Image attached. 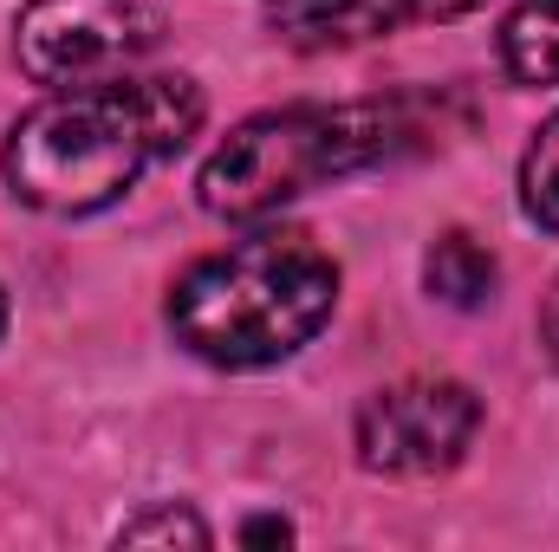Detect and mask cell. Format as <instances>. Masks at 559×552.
Wrapping results in <instances>:
<instances>
[{"label":"cell","instance_id":"1","mask_svg":"<svg viewBox=\"0 0 559 552\" xmlns=\"http://www.w3.org/2000/svg\"><path fill=\"white\" fill-rule=\"evenodd\" d=\"M202 111V85L182 72L66 85L7 131V189L39 215H98L195 137Z\"/></svg>","mask_w":559,"mask_h":552},{"label":"cell","instance_id":"2","mask_svg":"<svg viewBox=\"0 0 559 552\" xmlns=\"http://www.w3.org/2000/svg\"><path fill=\"white\" fill-rule=\"evenodd\" d=\"M338 305V267L319 241L267 228L195 261L169 292V332L182 351L222 371H267L306 351Z\"/></svg>","mask_w":559,"mask_h":552},{"label":"cell","instance_id":"3","mask_svg":"<svg viewBox=\"0 0 559 552\" xmlns=\"http://www.w3.org/2000/svg\"><path fill=\"white\" fill-rule=\"evenodd\" d=\"M417 124L404 105H286V111H261L248 124H235L228 137L215 143V156L195 176V195L215 221H267L286 202L378 169L397 149H411Z\"/></svg>","mask_w":559,"mask_h":552},{"label":"cell","instance_id":"4","mask_svg":"<svg viewBox=\"0 0 559 552\" xmlns=\"http://www.w3.org/2000/svg\"><path fill=\"white\" fill-rule=\"evenodd\" d=\"M163 46L156 0H26L13 20V52L33 85H92L131 72Z\"/></svg>","mask_w":559,"mask_h":552},{"label":"cell","instance_id":"5","mask_svg":"<svg viewBox=\"0 0 559 552\" xmlns=\"http://www.w3.org/2000/svg\"><path fill=\"white\" fill-rule=\"evenodd\" d=\"M481 429V404L468 384L455 377H411V384H391L378 397H365L358 410V461L371 475H391V481H423V475H442L468 455Z\"/></svg>","mask_w":559,"mask_h":552},{"label":"cell","instance_id":"6","mask_svg":"<svg viewBox=\"0 0 559 552\" xmlns=\"http://www.w3.org/2000/svg\"><path fill=\"white\" fill-rule=\"evenodd\" d=\"M495 254L475 241V235H462V228H449V235H436L429 241V254H423V286H429V299H442V305H455V312H475V305H488L495 299Z\"/></svg>","mask_w":559,"mask_h":552},{"label":"cell","instance_id":"7","mask_svg":"<svg viewBox=\"0 0 559 552\" xmlns=\"http://www.w3.org/2000/svg\"><path fill=\"white\" fill-rule=\"evenodd\" d=\"M501 65L514 85H559V0H521L508 13Z\"/></svg>","mask_w":559,"mask_h":552},{"label":"cell","instance_id":"8","mask_svg":"<svg viewBox=\"0 0 559 552\" xmlns=\"http://www.w3.org/2000/svg\"><path fill=\"white\" fill-rule=\"evenodd\" d=\"M475 7L481 0H352L338 13V26H332V46H345V39H384L397 26H429V20H462Z\"/></svg>","mask_w":559,"mask_h":552},{"label":"cell","instance_id":"9","mask_svg":"<svg viewBox=\"0 0 559 552\" xmlns=\"http://www.w3.org/2000/svg\"><path fill=\"white\" fill-rule=\"evenodd\" d=\"M521 208L540 235L559 241V111L534 131L527 156H521Z\"/></svg>","mask_w":559,"mask_h":552},{"label":"cell","instance_id":"10","mask_svg":"<svg viewBox=\"0 0 559 552\" xmlns=\"http://www.w3.org/2000/svg\"><path fill=\"white\" fill-rule=\"evenodd\" d=\"M118 547H209V527H202L189 507L163 501V507L131 514V520L118 527Z\"/></svg>","mask_w":559,"mask_h":552},{"label":"cell","instance_id":"11","mask_svg":"<svg viewBox=\"0 0 559 552\" xmlns=\"http://www.w3.org/2000/svg\"><path fill=\"white\" fill-rule=\"evenodd\" d=\"M286 540H293V527L274 520V514H261V520H248V527H241V547H286Z\"/></svg>","mask_w":559,"mask_h":552},{"label":"cell","instance_id":"12","mask_svg":"<svg viewBox=\"0 0 559 552\" xmlns=\"http://www.w3.org/2000/svg\"><path fill=\"white\" fill-rule=\"evenodd\" d=\"M540 345H547V358H554V371H559V279L540 299Z\"/></svg>","mask_w":559,"mask_h":552},{"label":"cell","instance_id":"13","mask_svg":"<svg viewBox=\"0 0 559 552\" xmlns=\"http://www.w3.org/2000/svg\"><path fill=\"white\" fill-rule=\"evenodd\" d=\"M0 332H7V292H0Z\"/></svg>","mask_w":559,"mask_h":552}]
</instances>
